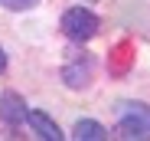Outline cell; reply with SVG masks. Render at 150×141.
<instances>
[{
  "instance_id": "6da1fadb",
  "label": "cell",
  "mask_w": 150,
  "mask_h": 141,
  "mask_svg": "<svg viewBox=\"0 0 150 141\" xmlns=\"http://www.w3.org/2000/svg\"><path fill=\"white\" fill-rule=\"evenodd\" d=\"M117 135L121 138H150V105L147 102H121L117 105Z\"/></svg>"
},
{
  "instance_id": "7a4b0ae2",
  "label": "cell",
  "mask_w": 150,
  "mask_h": 141,
  "mask_svg": "<svg viewBox=\"0 0 150 141\" xmlns=\"http://www.w3.org/2000/svg\"><path fill=\"white\" fill-rule=\"evenodd\" d=\"M62 33L72 43H88L98 33V16L88 7H72V10L62 13Z\"/></svg>"
},
{
  "instance_id": "3957f363",
  "label": "cell",
  "mask_w": 150,
  "mask_h": 141,
  "mask_svg": "<svg viewBox=\"0 0 150 141\" xmlns=\"http://www.w3.org/2000/svg\"><path fill=\"white\" fill-rule=\"evenodd\" d=\"M91 76H95V62H91V56L72 59V62L62 69V79H65L69 89H85V85L91 82Z\"/></svg>"
},
{
  "instance_id": "277c9868",
  "label": "cell",
  "mask_w": 150,
  "mask_h": 141,
  "mask_svg": "<svg viewBox=\"0 0 150 141\" xmlns=\"http://www.w3.org/2000/svg\"><path fill=\"white\" fill-rule=\"evenodd\" d=\"M26 115H30V108H26V102H23L16 92H4L0 95V122H7V125H23L26 122Z\"/></svg>"
},
{
  "instance_id": "5b68a950",
  "label": "cell",
  "mask_w": 150,
  "mask_h": 141,
  "mask_svg": "<svg viewBox=\"0 0 150 141\" xmlns=\"http://www.w3.org/2000/svg\"><path fill=\"white\" fill-rule=\"evenodd\" d=\"M26 122H30V128H33V131H36L42 141H59V138H62L59 125H56L52 118H49L46 112H30V115H26Z\"/></svg>"
},
{
  "instance_id": "8992f818",
  "label": "cell",
  "mask_w": 150,
  "mask_h": 141,
  "mask_svg": "<svg viewBox=\"0 0 150 141\" xmlns=\"http://www.w3.org/2000/svg\"><path fill=\"white\" fill-rule=\"evenodd\" d=\"M72 138H79V141H105L108 138V128L98 125V122H91V118H82V122H75Z\"/></svg>"
},
{
  "instance_id": "52a82bcc",
  "label": "cell",
  "mask_w": 150,
  "mask_h": 141,
  "mask_svg": "<svg viewBox=\"0 0 150 141\" xmlns=\"http://www.w3.org/2000/svg\"><path fill=\"white\" fill-rule=\"evenodd\" d=\"M39 0H0V7L4 10H30V7H36Z\"/></svg>"
},
{
  "instance_id": "ba28073f",
  "label": "cell",
  "mask_w": 150,
  "mask_h": 141,
  "mask_svg": "<svg viewBox=\"0 0 150 141\" xmlns=\"http://www.w3.org/2000/svg\"><path fill=\"white\" fill-rule=\"evenodd\" d=\"M7 69V56H4V49H0V72Z\"/></svg>"
},
{
  "instance_id": "9c48e42d",
  "label": "cell",
  "mask_w": 150,
  "mask_h": 141,
  "mask_svg": "<svg viewBox=\"0 0 150 141\" xmlns=\"http://www.w3.org/2000/svg\"><path fill=\"white\" fill-rule=\"evenodd\" d=\"M82 4H95V0H82Z\"/></svg>"
}]
</instances>
